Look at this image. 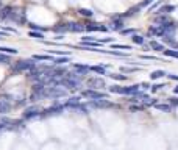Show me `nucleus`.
<instances>
[{
  "mask_svg": "<svg viewBox=\"0 0 178 150\" xmlns=\"http://www.w3.org/2000/svg\"><path fill=\"white\" fill-rule=\"evenodd\" d=\"M35 67H36V63H35L33 58H31V60H22V61H19V63L16 64L14 72L19 74V72H25V70H33Z\"/></svg>",
  "mask_w": 178,
  "mask_h": 150,
  "instance_id": "f257e3e1",
  "label": "nucleus"
},
{
  "mask_svg": "<svg viewBox=\"0 0 178 150\" xmlns=\"http://www.w3.org/2000/svg\"><path fill=\"white\" fill-rule=\"evenodd\" d=\"M66 91L61 89L59 86H52L45 89V97H52V99H58V97H64Z\"/></svg>",
  "mask_w": 178,
  "mask_h": 150,
  "instance_id": "f03ea898",
  "label": "nucleus"
},
{
  "mask_svg": "<svg viewBox=\"0 0 178 150\" xmlns=\"http://www.w3.org/2000/svg\"><path fill=\"white\" fill-rule=\"evenodd\" d=\"M64 105H53L50 108H45L44 111H41V116H59L64 111Z\"/></svg>",
  "mask_w": 178,
  "mask_h": 150,
  "instance_id": "7ed1b4c3",
  "label": "nucleus"
},
{
  "mask_svg": "<svg viewBox=\"0 0 178 150\" xmlns=\"http://www.w3.org/2000/svg\"><path fill=\"white\" fill-rule=\"evenodd\" d=\"M83 95H84V97H87V99H91V100L106 99V94H103V92H97V91H94V89H87V91H84V92H83Z\"/></svg>",
  "mask_w": 178,
  "mask_h": 150,
  "instance_id": "20e7f679",
  "label": "nucleus"
},
{
  "mask_svg": "<svg viewBox=\"0 0 178 150\" xmlns=\"http://www.w3.org/2000/svg\"><path fill=\"white\" fill-rule=\"evenodd\" d=\"M89 106L91 108H110V106H113V103L108 102L106 99H99V100H92L89 103Z\"/></svg>",
  "mask_w": 178,
  "mask_h": 150,
  "instance_id": "39448f33",
  "label": "nucleus"
},
{
  "mask_svg": "<svg viewBox=\"0 0 178 150\" xmlns=\"http://www.w3.org/2000/svg\"><path fill=\"white\" fill-rule=\"evenodd\" d=\"M39 116H41V111L36 106H30L24 113V119H33V117H39Z\"/></svg>",
  "mask_w": 178,
  "mask_h": 150,
  "instance_id": "423d86ee",
  "label": "nucleus"
},
{
  "mask_svg": "<svg viewBox=\"0 0 178 150\" xmlns=\"http://www.w3.org/2000/svg\"><path fill=\"white\" fill-rule=\"evenodd\" d=\"M67 27H69V31H72V33H81L86 30V27H83L78 22H70V24H67Z\"/></svg>",
  "mask_w": 178,
  "mask_h": 150,
  "instance_id": "0eeeda50",
  "label": "nucleus"
},
{
  "mask_svg": "<svg viewBox=\"0 0 178 150\" xmlns=\"http://www.w3.org/2000/svg\"><path fill=\"white\" fill-rule=\"evenodd\" d=\"M10 109H11V103H10V100L0 99V114H7Z\"/></svg>",
  "mask_w": 178,
  "mask_h": 150,
  "instance_id": "6e6552de",
  "label": "nucleus"
},
{
  "mask_svg": "<svg viewBox=\"0 0 178 150\" xmlns=\"http://www.w3.org/2000/svg\"><path fill=\"white\" fill-rule=\"evenodd\" d=\"M11 13H13V8L11 7H5L0 10V19L5 21V19H10L11 17Z\"/></svg>",
  "mask_w": 178,
  "mask_h": 150,
  "instance_id": "1a4fd4ad",
  "label": "nucleus"
},
{
  "mask_svg": "<svg viewBox=\"0 0 178 150\" xmlns=\"http://www.w3.org/2000/svg\"><path fill=\"white\" fill-rule=\"evenodd\" d=\"M73 69H75V72L77 74H80V75H84L86 72H89L91 69H89V66H84V64H73Z\"/></svg>",
  "mask_w": 178,
  "mask_h": 150,
  "instance_id": "9d476101",
  "label": "nucleus"
},
{
  "mask_svg": "<svg viewBox=\"0 0 178 150\" xmlns=\"http://www.w3.org/2000/svg\"><path fill=\"white\" fill-rule=\"evenodd\" d=\"M110 28H111V30H114V31H122V30H124V22H122L120 19L113 21V22L110 24Z\"/></svg>",
  "mask_w": 178,
  "mask_h": 150,
  "instance_id": "9b49d317",
  "label": "nucleus"
},
{
  "mask_svg": "<svg viewBox=\"0 0 178 150\" xmlns=\"http://www.w3.org/2000/svg\"><path fill=\"white\" fill-rule=\"evenodd\" d=\"M78 105H80V97H70V99L64 103L66 108H77Z\"/></svg>",
  "mask_w": 178,
  "mask_h": 150,
  "instance_id": "f8f14e48",
  "label": "nucleus"
},
{
  "mask_svg": "<svg viewBox=\"0 0 178 150\" xmlns=\"http://www.w3.org/2000/svg\"><path fill=\"white\" fill-rule=\"evenodd\" d=\"M150 49H153V50H158V52H164V50H166V47H164L162 44L156 42V41H150Z\"/></svg>",
  "mask_w": 178,
  "mask_h": 150,
  "instance_id": "ddd939ff",
  "label": "nucleus"
},
{
  "mask_svg": "<svg viewBox=\"0 0 178 150\" xmlns=\"http://www.w3.org/2000/svg\"><path fill=\"white\" fill-rule=\"evenodd\" d=\"M91 72H96L99 75H105V66H89Z\"/></svg>",
  "mask_w": 178,
  "mask_h": 150,
  "instance_id": "4468645a",
  "label": "nucleus"
},
{
  "mask_svg": "<svg viewBox=\"0 0 178 150\" xmlns=\"http://www.w3.org/2000/svg\"><path fill=\"white\" fill-rule=\"evenodd\" d=\"M172 11H175V7H173V5H167V7H162V8L158 10L159 14H169V13H172Z\"/></svg>",
  "mask_w": 178,
  "mask_h": 150,
  "instance_id": "2eb2a0df",
  "label": "nucleus"
},
{
  "mask_svg": "<svg viewBox=\"0 0 178 150\" xmlns=\"http://www.w3.org/2000/svg\"><path fill=\"white\" fill-rule=\"evenodd\" d=\"M53 31L64 33V31H69V27H67V24H58L56 27H53Z\"/></svg>",
  "mask_w": 178,
  "mask_h": 150,
  "instance_id": "dca6fc26",
  "label": "nucleus"
},
{
  "mask_svg": "<svg viewBox=\"0 0 178 150\" xmlns=\"http://www.w3.org/2000/svg\"><path fill=\"white\" fill-rule=\"evenodd\" d=\"M155 108H156V109H159V111H164V113L172 111V106H170V105H164V103H156V105H155Z\"/></svg>",
  "mask_w": 178,
  "mask_h": 150,
  "instance_id": "f3484780",
  "label": "nucleus"
},
{
  "mask_svg": "<svg viewBox=\"0 0 178 150\" xmlns=\"http://www.w3.org/2000/svg\"><path fill=\"white\" fill-rule=\"evenodd\" d=\"M33 60H35V61H55V60H52V56H49V55H35Z\"/></svg>",
  "mask_w": 178,
  "mask_h": 150,
  "instance_id": "a211bd4d",
  "label": "nucleus"
},
{
  "mask_svg": "<svg viewBox=\"0 0 178 150\" xmlns=\"http://www.w3.org/2000/svg\"><path fill=\"white\" fill-rule=\"evenodd\" d=\"M164 75H167L164 70H155V72L150 74V78H152V80H158V78H161V77H164Z\"/></svg>",
  "mask_w": 178,
  "mask_h": 150,
  "instance_id": "6ab92c4d",
  "label": "nucleus"
},
{
  "mask_svg": "<svg viewBox=\"0 0 178 150\" xmlns=\"http://www.w3.org/2000/svg\"><path fill=\"white\" fill-rule=\"evenodd\" d=\"M131 39H133L134 44H139V46H144V44H145V39H144L142 36H139V35H133Z\"/></svg>",
  "mask_w": 178,
  "mask_h": 150,
  "instance_id": "aec40b11",
  "label": "nucleus"
},
{
  "mask_svg": "<svg viewBox=\"0 0 178 150\" xmlns=\"http://www.w3.org/2000/svg\"><path fill=\"white\" fill-rule=\"evenodd\" d=\"M78 13H80L81 16H84V17H92V14H94L92 10H86V8H81Z\"/></svg>",
  "mask_w": 178,
  "mask_h": 150,
  "instance_id": "412c9836",
  "label": "nucleus"
},
{
  "mask_svg": "<svg viewBox=\"0 0 178 150\" xmlns=\"http://www.w3.org/2000/svg\"><path fill=\"white\" fill-rule=\"evenodd\" d=\"M0 52H5V53H10V55H17V50L16 49H10V47H0Z\"/></svg>",
  "mask_w": 178,
  "mask_h": 150,
  "instance_id": "4be33fe9",
  "label": "nucleus"
},
{
  "mask_svg": "<svg viewBox=\"0 0 178 150\" xmlns=\"http://www.w3.org/2000/svg\"><path fill=\"white\" fill-rule=\"evenodd\" d=\"M110 77L114 78V80H119V81H125L127 80V75H124V74H111Z\"/></svg>",
  "mask_w": 178,
  "mask_h": 150,
  "instance_id": "5701e85b",
  "label": "nucleus"
},
{
  "mask_svg": "<svg viewBox=\"0 0 178 150\" xmlns=\"http://www.w3.org/2000/svg\"><path fill=\"white\" fill-rule=\"evenodd\" d=\"M99 28H100V27H99L97 24H87V25H86V30H87V31H99Z\"/></svg>",
  "mask_w": 178,
  "mask_h": 150,
  "instance_id": "b1692460",
  "label": "nucleus"
},
{
  "mask_svg": "<svg viewBox=\"0 0 178 150\" xmlns=\"http://www.w3.org/2000/svg\"><path fill=\"white\" fill-rule=\"evenodd\" d=\"M114 49H124V50H131L130 46H125V44H113V50Z\"/></svg>",
  "mask_w": 178,
  "mask_h": 150,
  "instance_id": "393cba45",
  "label": "nucleus"
},
{
  "mask_svg": "<svg viewBox=\"0 0 178 150\" xmlns=\"http://www.w3.org/2000/svg\"><path fill=\"white\" fill-rule=\"evenodd\" d=\"M89 83L94 85V86H103V80H97V78H92V80H89Z\"/></svg>",
  "mask_w": 178,
  "mask_h": 150,
  "instance_id": "a878e982",
  "label": "nucleus"
},
{
  "mask_svg": "<svg viewBox=\"0 0 178 150\" xmlns=\"http://www.w3.org/2000/svg\"><path fill=\"white\" fill-rule=\"evenodd\" d=\"M30 36H31V38H36V39H42V38H44L42 33H36V31H30Z\"/></svg>",
  "mask_w": 178,
  "mask_h": 150,
  "instance_id": "bb28decb",
  "label": "nucleus"
},
{
  "mask_svg": "<svg viewBox=\"0 0 178 150\" xmlns=\"http://www.w3.org/2000/svg\"><path fill=\"white\" fill-rule=\"evenodd\" d=\"M169 103H170L172 106H178V97H170V99H169Z\"/></svg>",
  "mask_w": 178,
  "mask_h": 150,
  "instance_id": "cd10ccee",
  "label": "nucleus"
},
{
  "mask_svg": "<svg viewBox=\"0 0 178 150\" xmlns=\"http://www.w3.org/2000/svg\"><path fill=\"white\" fill-rule=\"evenodd\" d=\"M64 63H69V58H58V60H55V64H64Z\"/></svg>",
  "mask_w": 178,
  "mask_h": 150,
  "instance_id": "c85d7f7f",
  "label": "nucleus"
},
{
  "mask_svg": "<svg viewBox=\"0 0 178 150\" xmlns=\"http://www.w3.org/2000/svg\"><path fill=\"white\" fill-rule=\"evenodd\" d=\"M120 33H122V35H133V33H134V30H133V28H127V30L124 28Z\"/></svg>",
  "mask_w": 178,
  "mask_h": 150,
  "instance_id": "c756f323",
  "label": "nucleus"
},
{
  "mask_svg": "<svg viewBox=\"0 0 178 150\" xmlns=\"http://www.w3.org/2000/svg\"><path fill=\"white\" fill-rule=\"evenodd\" d=\"M28 27L31 28V31H33V30H41V31H45V28H39V25H33V24H30Z\"/></svg>",
  "mask_w": 178,
  "mask_h": 150,
  "instance_id": "7c9ffc66",
  "label": "nucleus"
},
{
  "mask_svg": "<svg viewBox=\"0 0 178 150\" xmlns=\"http://www.w3.org/2000/svg\"><path fill=\"white\" fill-rule=\"evenodd\" d=\"M161 88H164V85H153V86H152V91H158V89H161Z\"/></svg>",
  "mask_w": 178,
  "mask_h": 150,
  "instance_id": "2f4dec72",
  "label": "nucleus"
},
{
  "mask_svg": "<svg viewBox=\"0 0 178 150\" xmlns=\"http://www.w3.org/2000/svg\"><path fill=\"white\" fill-rule=\"evenodd\" d=\"M169 78H170V80H176V81H178V75H173V74H169Z\"/></svg>",
  "mask_w": 178,
  "mask_h": 150,
  "instance_id": "473e14b6",
  "label": "nucleus"
},
{
  "mask_svg": "<svg viewBox=\"0 0 178 150\" xmlns=\"http://www.w3.org/2000/svg\"><path fill=\"white\" fill-rule=\"evenodd\" d=\"M150 2H152V0H145V2H144V3H142V5H148V3H150Z\"/></svg>",
  "mask_w": 178,
  "mask_h": 150,
  "instance_id": "72a5a7b5",
  "label": "nucleus"
},
{
  "mask_svg": "<svg viewBox=\"0 0 178 150\" xmlns=\"http://www.w3.org/2000/svg\"><path fill=\"white\" fill-rule=\"evenodd\" d=\"M173 92H175V94H178V86H176V88H173Z\"/></svg>",
  "mask_w": 178,
  "mask_h": 150,
  "instance_id": "f704fd0d",
  "label": "nucleus"
},
{
  "mask_svg": "<svg viewBox=\"0 0 178 150\" xmlns=\"http://www.w3.org/2000/svg\"><path fill=\"white\" fill-rule=\"evenodd\" d=\"M0 36H3V33H2V31H0Z\"/></svg>",
  "mask_w": 178,
  "mask_h": 150,
  "instance_id": "c9c22d12",
  "label": "nucleus"
},
{
  "mask_svg": "<svg viewBox=\"0 0 178 150\" xmlns=\"http://www.w3.org/2000/svg\"><path fill=\"white\" fill-rule=\"evenodd\" d=\"M0 7H2V0H0Z\"/></svg>",
  "mask_w": 178,
  "mask_h": 150,
  "instance_id": "e433bc0d",
  "label": "nucleus"
},
{
  "mask_svg": "<svg viewBox=\"0 0 178 150\" xmlns=\"http://www.w3.org/2000/svg\"><path fill=\"white\" fill-rule=\"evenodd\" d=\"M176 49H178V46H176Z\"/></svg>",
  "mask_w": 178,
  "mask_h": 150,
  "instance_id": "4c0bfd02",
  "label": "nucleus"
}]
</instances>
